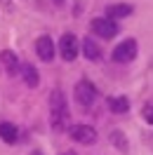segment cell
Listing matches in <instances>:
<instances>
[{
    "label": "cell",
    "mask_w": 153,
    "mask_h": 155,
    "mask_svg": "<svg viewBox=\"0 0 153 155\" xmlns=\"http://www.w3.org/2000/svg\"><path fill=\"white\" fill-rule=\"evenodd\" d=\"M49 108H52V125L57 127V129H64L68 110H66V101H64V94H61V92H52Z\"/></svg>",
    "instance_id": "obj_1"
},
{
    "label": "cell",
    "mask_w": 153,
    "mask_h": 155,
    "mask_svg": "<svg viewBox=\"0 0 153 155\" xmlns=\"http://www.w3.org/2000/svg\"><path fill=\"white\" fill-rule=\"evenodd\" d=\"M76 101L80 106H92L97 101V87L90 80H80L76 85Z\"/></svg>",
    "instance_id": "obj_2"
},
{
    "label": "cell",
    "mask_w": 153,
    "mask_h": 155,
    "mask_svg": "<svg viewBox=\"0 0 153 155\" xmlns=\"http://www.w3.org/2000/svg\"><path fill=\"white\" fill-rule=\"evenodd\" d=\"M137 40H123L118 47L113 49V61L118 64H127V61H132L137 57Z\"/></svg>",
    "instance_id": "obj_3"
},
{
    "label": "cell",
    "mask_w": 153,
    "mask_h": 155,
    "mask_svg": "<svg viewBox=\"0 0 153 155\" xmlns=\"http://www.w3.org/2000/svg\"><path fill=\"white\" fill-rule=\"evenodd\" d=\"M90 28L94 31L99 38H113L115 33H118V24L113 19H108V17H99L90 24Z\"/></svg>",
    "instance_id": "obj_4"
},
{
    "label": "cell",
    "mask_w": 153,
    "mask_h": 155,
    "mask_svg": "<svg viewBox=\"0 0 153 155\" xmlns=\"http://www.w3.org/2000/svg\"><path fill=\"white\" fill-rule=\"evenodd\" d=\"M59 52H61L64 61H76L78 42H76V35H73V33H64V35H61V40H59Z\"/></svg>",
    "instance_id": "obj_5"
},
{
    "label": "cell",
    "mask_w": 153,
    "mask_h": 155,
    "mask_svg": "<svg viewBox=\"0 0 153 155\" xmlns=\"http://www.w3.org/2000/svg\"><path fill=\"white\" fill-rule=\"evenodd\" d=\"M71 139L73 141H78V143H94L97 141V132L92 129V127H87V125H76L73 129H71Z\"/></svg>",
    "instance_id": "obj_6"
},
{
    "label": "cell",
    "mask_w": 153,
    "mask_h": 155,
    "mask_svg": "<svg viewBox=\"0 0 153 155\" xmlns=\"http://www.w3.org/2000/svg\"><path fill=\"white\" fill-rule=\"evenodd\" d=\"M36 52H38V57L42 61H52L54 59V42H52V38L49 35H40L36 40Z\"/></svg>",
    "instance_id": "obj_7"
},
{
    "label": "cell",
    "mask_w": 153,
    "mask_h": 155,
    "mask_svg": "<svg viewBox=\"0 0 153 155\" xmlns=\"http://www.w3.org/2000/svg\"><path fill=\"white\" fill-rule=\"evenodd\" d=\"M0 64L7 68V73H10V75H17V73H19V59H17V54L10 52V49L0 52Z\"/></svg>",
    "instance_id": "obj_8"
},
{
    "label": "cell",
    "mask_w": 153,
    "mask_h": 155,
    "mask_svg": "<svg viewBox=\"0 0 153 155\" xmlns=\"http://www.w3.org/2000/svg\"><path fill=\"white\" fill-rule=\"evenodd\" d=\"M106 14H108V19H123L127 14H132V5H125V2H113V5H108L106 7Z\"/></svg>",
    "instance_id": "obj_9"
},
{
    "label": "cell",
    "mask_w": 153,
    "mask_h": 155,
    "mask_svg": "<svg viewBox=\"0 0 153 155\" xmlns=\"http://www.w3.org/2000/svg\"><path fill=\"white\" fill-rule=\"evenodd\" d=\"M0 139L5 143H14L19 139V129L12 125V122H0Z\"/></svg>",
    "instance_id": "obj_10"
},
{
    "label": "cell",
    "mask_w": 153,
    "mask_h": 155,
    "mask_svg": "<svg viewBox=\"0 0 153 155\" xmlns=\"http://www.w3.org/2000/svg\"><path fill=\"white\" fill-rule=\"evenodd\" d=\"M83 49H85V57L90 59V61H99V59H101V47H99L92 38H85Z\"/></svg>",
    "instance_id": "obj_11"
},
{
    "label": "cell",
    "mask_w": 153,
    "mask_h": 155,
    "mask_svg": "<svg viewBox=\"0 0 153 155\" xmlns=\"http://www.w3.org/2000/svg\"><path fill=\"white\" fill-rule=\"evenodd\" d=\"M21 73H24V82H26L29 87H38L40 75H38V71L31 66V64H24V66H21Z\"/></svg>",
    "instance_id": "obj_12"
},
{
    "label": "cell",
    "mask_w": 153,
    "mask_h": 155,
    "mask_svg": "<svg viewBox=\"0 0 153 155\" xmlns=\"http://www.w3.org/2000/svg\"><path fill=\"white\" fill-rule=\"evenodd\" d=\"M108 108H111L113 113H125V110L130 108V101L125 97H111L108 99Z\"/></svg>",
    "instance_id": "obj_13"
},
{
    "label": "cell",
    "mask_w": 153,
    "mask_h": 155,
    "mask_svg": "<svg viewBox=\"0 0 153 155\" xmlns=\"http://www.w3.org/2000/svg\"><path fill=\"white\" fill-rule=\"evenodd\" d=\"M111 141H115V143L120 146V150H125V148H127V146H125V139H123V132H113Z\"/></svg>",
    "instance_id": "obj_14"
},
{
    "label": "cell",
    "mask_w": 153,
    "mask_h": 155,
    "mask_svg": "<svg viewBox=\"0 0 153 155\" xmlns=\"http://www.w3.org/2000/svg\"><path fill=\"white\" fill-rule=\"evenodd\" d=\"M144 120L153 125V104H146V106H144Z\"/></svg>",
    "instance_id": "obj_15"
},
{
    "label": "cell",
    "mask_w": 153,
    "mask_h": 155,
    "mask_svg": "<svg viewBox=\"0 0 153 155\" xmlns=\"http://www.w3.org/2000/svg\"><path fill=\"white\" fill-rule=\"evenodd\" d=\"M54 2H57V5H61V2H64V0H54Z\"/></svg>",
    "instance_id": "obj_16"
}]
</instances>
